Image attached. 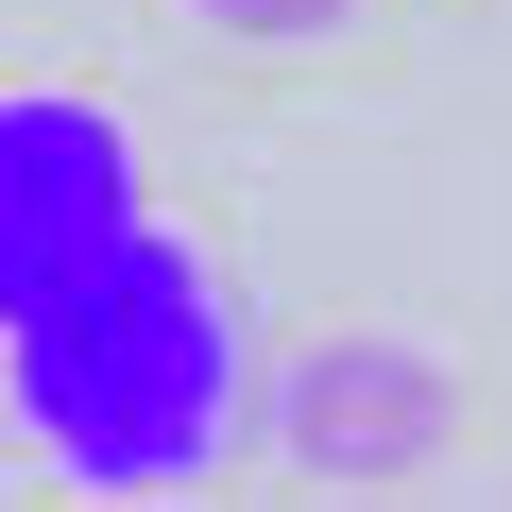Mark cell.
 Instances as JSON below:
<instances>
[{"instance_id": "3957f363", "label": "cell", "mask_w": 512, "mask_h": 512, "mask_svg": "<svg viewBox=\"0 0 512 512\" xmlns=\"http://www.w3.org/2000/svg\"><path fill=\"white\" fill-rule=\"evenodd\" d=\"M137 205H154V188H137V137H120L86 86H0V325L52 308Z\"/></svg>"}, {"instance_id": "7a4b0ae2", "label": "cell", "mask_w": 512, "mask_h": 512, "mask_svg": "<svg viewBox=\"0 0 512 512\" xmlns=\"http://www.w3.org/2000/svg\"><path fill=\"white\" fill-rule=\"evenodd\" d=\"M274 444H291L308 495H410V478L461 444V376H444V342L325 325V342L274 376Z\"/></svg>"}, {"instance_id": "277c9868", "label": "cell", "mask_w": 512, "mask_h": 512, "mask_svg": "<svg viewBox=\"0 0 512 512\" xmlns=\"http://www.w3.org/2000/svg\"><path fill=\"white\" fill-rule=\"evenodd\" d=\"M205 35H239V52H308V35H342L359 0H188Z\"/></svg>"}, {"instance_id": "6da1fadb", "label": "cell", "mask_w": 512, "mask_h": 512, "mask_svg": "<svg viewBox=\"0 0 512 512\" xmlns=\"http://www.w3.org/2000/svg\"><path fill=\"white\" fill-rule=\"evenodd\" d=\"M0 376H18V427L69 461V495H188L239 427V325L222 274L137 205L52 308L0 325Z\"/></svg>"}]
</instances>
